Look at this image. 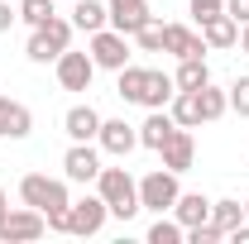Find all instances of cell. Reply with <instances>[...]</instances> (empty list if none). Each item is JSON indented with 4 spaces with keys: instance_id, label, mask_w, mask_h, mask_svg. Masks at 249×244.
<instances>
[{
    "instance_id": "obj_1",
    "label": "cell",
    "mask_w": 249,
    "mask_h": 244,
    "mask_svg": "<svg viewBox=\"0 0 249 244\" xmlns=\"http://www.w3.org/2000/svg\"><path fill=\"white\" fill-rule=\"evenodd\" d=\"M19 201L48 215V230L67 235V206H72L67 177H48V173H24V177H19Z\"/></svg>"
},
{
    "instance_id": "obj_2",
    "label": "cell",
    "mask_w": 249,
    "mask_h": 244,
    "mask_svg": "<svg viewBox=\"0 0 249 244\" xmlns=\"http://www.w3.org/2000/svg\"><path fill=\"white\" fill-rule=\"evenodd\" d=\"M96 192H101V201L110 206L115 220H134V215H139V177H134L129 168H106V163H101Z\"/></svg>"
},
{
    "instance_id": "obj_3",
    "label": "cell",
    "mask_w": 249,
    "mask_h": 244,
    "mask_svg": "<svg viewBox=\"0 0 249 244\" xmlns=\"http://www.w3.org/2000/svg\"><path fill=\"white\" fill-rule=\"evenodd\" d=\"M72 48V19H62V15H53L48 24H38V29H29V43H24V58L38 62V67H48V62H58L62 53Z\"/></svg>"
},
{
    "instance_id": "obj_4",
    "label": "cell",
    "mask_w": 249,
    "mask_h": 244,
    "mask_svg": "<svg viewBox=\"0 0 249 244\" xmlns=\"http://www.w3.org/2000/svg\"><path fill=\"white\" fill-rule=\"evenodd\" d=\"M87 53H91V62H96V72H120L124 62H129V34H120V29H96V34H87Z\"/></svg>"
},
{
    "instance_id": "obj_5",
    "label": "cell",
    "mask_w": 249,
    "mask_h": 244,
    "mask_svg": "<svg viewBox=\"0 0 249 244\" xmlns=\"http://www.w3.org/2000/svg\"><path fill=\"white\" fill-rule=\"evenodd\" d=\"M178 192H182V182H178L173 168H154V173H144V177H139V211H154V215L173 211Z\"/></svg>"
},
{
    "instance_id": "obj_6",
    "label": "cell",
    "mask_w": 249,
    "mask_h": 244,
    "mask_svg": "<svg viewBox=\"0 0 249 244\" xmlns=\"http://www.w3.org/2000/svg\"><path fill=\"white\" fill-rule=\"evenodd\" d=\"M106 220H110V206L101 201V192H91V196H82V201H72V206H67V235L91 240V235L106 230Z\"/></svg>"
},
{
    "instance_id": "obj_7",
    "label": "cell",
    "mask_w": 249,
    "mask_h": 244,
    "mask_svg": "<svg viewBox=\"0 0 249 244\" xmlns=\"http://www.w3.org/2000/svg\"><path fill=\"white\" fill-rule=\"evenodd\" d=\"M101 144L96 139H87V144H77L72 139V149L62 153V177L67 182H77V187H87V182H96V173H101Z\"/></svg>"
},
{
    "instance_id": "obj_8",
    "label": "cell",
    "mask_w": 249,
    "mask_h": 244,
    "mask_svg": "<svg viewBox=\"0 0 249 244\" xmlns=\"http://www.w3.org/2000/svg\"><path fill=\"white\" fill-rule=\"evenodd\" d=\"M53 72H58V87H62V91H91V82H96L91 53H77V48H67V53L53 62Z\"/></svg>"
},
{
    "instance_id": "obj_9",
    "label": "cell",
    "mask_w": 249,
    "mask_h": 244,
    "mask_svg": "<svg viewBox=\"0 0 249 244\" xmlns=\"http://www.w3.org/2000/svg\"><path fill=\"white\" fill-rule=\"evenodd\" d=\"M43 230H48V215H43V211H34V206L5 211V220H0V240H5V244H19V240H43Z\"/></svg>"
},
{
    "instance_id": "obj_10",
    "label": "cell",
    "mask_w": 249,
    "mask_h": 244,
    "mask_svg": "<svg viewBox=\"0 0 249 244\" xmlns=\"http://www.w3.org/2000/svg\"><path fill=\"white\" fill-rule=\"evenodd\" d=\"M96 144H101L106 158H129V153L139 149V124H129V120H101Z\"/></svg>"
},
{
    "instance_id": "obj_11",
    "label": "cell",
    "mask_w": 249,
    "mask_h": 244,
    "mask_svg": "<svg viewBox=\"0 0 249 244\" xmlns=\"http://www.w3.org/2000/svg\"><path fill=\"white\" fill-rule=\"evenodd\" d=\"M106 15H110V29L129 34V38L154 19V15H149V0H106Z\"/></svg>"
},
{
    "instance_id": "obj_12",
    "label": "cell",
    "mask_w": 249,
    "mask_h": 244,
    "mask_svg": "<svg viewBox=\"0 0 249 244\" xmlns=\"http://www.w3.org/2000/svg\"><path fill=\"white\" fill-rule=\"evenodd\" d=\"M163 53H173V58H206L211 48H206L201 29H187V24H163Z\"/></svg>"
},
{
    "instance_id": "obj_13",
    "label": "cell",
    "mask_w": 249,
    "mask_h": 244,
    "mask_svg": "<svg viewBox=\"0 0 249 244\" xmlns=\"http://www.w3.org/2000/svg\"><path fill=\"white\" fill-rule=\"evenodd\" d=\"M34 134V110L15 96H0V139H29Z\"/></svg>"
},
{
    "instance_id": "obj_14",
    "label": "cell",
    "mask_w": 249,
    "mask_h": 244,
    "mask_svg": "<svg viewBox=\"0 0 249 244\" xmlns=\"http://www.w3.org/2000/svg\"><path fill=\"white\" fill-rule=\"evenodd\" d=\"M158 158H163V168H173V173L182 177L187 168L196 163V139H192V129H182V124H178V129H173V139L158 149Z\"/></svg>"
},
{
    "instance_id": "obj_15",
    "label": "cell",
    "mask_w": 249,
    "mask_h": 244,
    "mask_svg": "<svg viewBox=\"0 0 249 244\" xmlns=\"http://www.w3.org/2000/svg\"><path fill=\"white\" fill-rule=\"evenodd\" d=\"M101 110H96L91 101H82V105H72L67 115H62V129H67V139H77V144H87V139H96L101 134Z\"/></svg>"
},
{
    "instance_id": "obj_16",
    "label": "cell",
    "mask_w": 249,
    "mask_h": 244,
    "mask_svg": "<svg viewBox=\"0 0 249 244\" xmlns=\"http://www.w3.org/2000/svg\"><path fill=\"white\" fill-rule=\"evenodd\" d=\"M196 29H201V38H206V48H211V53H225V48H235V43H240V24H235L225 10H220V15H206Z\"/></svg>"
},
{
    "instance_id": "obj_17",
    "label": "cell",
    "mask_w": 249,
    "mask_h": 244,
    "mask_svg": "<svg viewBox=\"0 0 249 244\" xmlns=\"http://www.w3.org/2000/svg\"><path fill=\"white\" fill-rule=\"evenodd\" d=\"M173 129H178V120H173L168 110H149V115H144V124H139V149L158 153L168 139H173Z\"/></svg>"
},
{
    "instance_id": "obj_18",
    "label": "cell",
    "mask_w": 249,
    "mask_h": 244,
    "mask_svg": "<svg viewBox=\"0 0 249 244\" xmlns=\"http://www.w3.org/2000/svg\"><path fill=\"white\" fill-rule=\"evenodd\" d=\"M173 91H178V82H173L168 72H158V67H149V77H144V96H139V105H144V110H168V101H173Z\"/></svg>"
},
{
    "instance_id": "obj_19",
    "label": "cell",
    "mask_w": 249,
    "mask_h": 244,
    "mask_svg": "<svg viewBox=\"0 0 249 244\" xmlns=\"http://www.w3.org/2000/svg\"><path fill=\"white\" fill-rule=\"evenodd\" d=\"M173 215H178L182 225H206V220H211V196H201V192H178Z\"/></svg>"
},
{
    "instance_id": "obj_20",
    "label": "cell",
    "mask_w": 249,
    "mask_h": 244,
    "mask_svg": "<svg viewBox=\"0 0 249 244\" xmlns=\"http://www.w3.org/2000/svg\"><path fill=\"white\" fill-rule=\"evenodd\" d=\"M106 24H110V15H106V0H77V5H72V29L96 34V29H106Z\"/></svg>"
},
{
    "instance_id": "obj_21",
    "label": "cell",
    "mask_w": 249,
    "mask_h": 244,
    "mask_svg": "<svg viewBox=\"0 0 249 244\" xmlns=\"http://www.w3.org/2000/svg\"><path fill=\"white\" fill-rule=\"evenodd\" d=\"M168 115L182 124V129H196V124H201V96H196V91H173Z\"/></svg>"
},
{
    "instance_id": "obj_22",
    "label": "cell",
    "mask_w": 249,
    "mask_h": 244,
    "mask_svg": "<svg viewBox=\"0 0 249 244\" xmlns=\"http://www.w3.org/2000/svg\"><path fill=\"white\" fill-rule=\"evenodd\" d=\"M178 91H201L206 82H211V67H206V58H178Z\"/></svg>"
},
{
    "instance_id": "obj_23",
    "label": "cell",
    "mask_w": 249,
    "mask_h": 244,
    "mask_svg": "<svg viewBox=\"0 0 249 244\" xmlns=\"http://www.w3.org/2000/svg\"><path fill=\"white\" fill-rule=\"evenodd\" d=\"M144 77H149V67L124 62L120 72H115V96H120V101H129V105H139V96H144Z\"/></svg>"
},
{
    "instance_id": "obj_24",
    "label": "cell",
    "mask_w": 249,
    "mask_h": 244,
    "mask_svg": "<svg viewBox=\"0 0 249 244\" xmlns=\"http://www.w3.org/2000/svg\"><path fill=\"white\" fill-rule=\"evenodd\" d=\"M240 220H245V201H235V196H220V201H211V225H216L220 235H230Z\"/></svg>"
},
{
    "instance_id": "obj_25",
    "label": "cell",
    "mask_w": 249,
    "mask_h": 244,
    "mask_svg": "<svg viewBox=\"0 0 249 244\" xmlns=\"http://www.w3.org/2000/svg\"><path fill=\"white\" fill-rule=\"evenodd\" d=\"M182 240H187V225L173 211H163L154 225H149V244H182Z\"/></svg>"
},
{
    "instance_id": "obj_26",
    "label": "cell",
    "mask_w": 249,
    "mask_h": 244,
    "mask_svg": "<svg viewBox=\"0 0 249 244\" xmlns=\"http://www.w3.org/2000/svg\"><path fill=\"white\" fill-rule=\"evenodd\" d=\"M196 96H201V120H220V115L230 110V91H220L216 82H206Z\"/></svg>"
},
{
    "instance_id": "obj_27",
    "label": "cell",
    "mask_w": 249,
    "mask_h": 244,
    "mask_svg": "<svg viewBox=\"0 0 249 244\" xmlns=\"http://www.w3.org/2000/svg\"><path fill=\"white\" fill-rule=\"evenodd\" d=\"M53 15H58V0H19V24H29V29L48 24Z\"/></svg>"
},
{
    "instance_id": "obj_28",
    "label": "cell",
    "mask_w": 249,
    "mask_h": 244,
    "mask_svg": "<svg viewBox=\"0 0 249 244\" xmlns=\"http://www.w3.org/2000/svg\"><path fill=\"white\" fill-rule=\"evenodd\" d=\"M134 43H139V53H163V19L154 15L144 29L134 34Z\"/></svg>"
},
{
    "instance_id": "obj_29",
    "label": "cell",
    "mask_w": 249,
    "mask_h": 244,
    "mask_svg": "<svg viewBox=\"0 0 249 244\" xmlns=\"http://www.w3.org/2000/svg\"><path fill=\"white\" fill-rule=\"evenodd\" d=\"M225 91H230V110L249 120V72H245V77H235V82H230Z\"/></svg>"
},
{
    "instance_id": "obj_30",
    "label": "cell",
    "mask_w": 249,
    "mask_h": 244,
    "mask_svg": "<svg viewBox=\"0 0 249 244\" xmlns=\"http://www.w3.org/2000/svg\"><path fill=\"white\" fill-rule=\"evenodd\" d=\"M225 235H220L216 225L206 220V225H187V244H220Z\"/></svg>"
},
{
    "instance_id": "obj_31",
    "label": "cell",
    "mask_w": 249,
    "mask_h": 244,
    "mask_svg": "<svg viewBox=\"0 0 249 244\" xmlns=\"http://www.w3.org/2000/svg\"><path fill=\"white\" fill-rule=\"evenodd\" d=\"M15 19H19V0H0V34L15 29Z\"/></svg>"
},
{
    "instance_id": "obj_32",
    "label": "cell",
    "mask_w": 249,
    "mask_h": 244,
    "mask_svg": "<svg viewBox=\"0 0 249 244\" xmlns=\"http://www.w3.org/2000/svg\"><path fill=\"white\" fill-rule=\"evenodd\" d=\"M187 5H192V15H196V24H201L206 15H220V10H225V0H187Z\"/></svg>"
},
{
    "instance_id": "obj_33",
    "label": "cell",
    "mask_w": 249,
    "mask_h": 244,
    "mask_svg": "<svg viewBox=\"0 0 249 244\" xmlns=\"http://www.w3.org/2000/svg\"><path fill=\"white\" fill-rule=\"evenodd\" d=\"M225 15L235 24H249V0H225Z\"/></svg>"
},
{
    "instance_id": "obj_34",
    "label": "cell",
    "mask_w": 249,
    "mask_h": 244,
    "mask_svg": "<svg viewBox=\"0 0 249 244\" xmlns=\"http://www.w3.org/2000/svg\"><path fill=\"white\" fill-rule=\"evenodd\" d=\"M240 48L249 53V24H240Z\"/></svg>"
},
{
    "instance_id": "obj_35",
    "label": "cell",
    "mask_w": 249,
    "mask_h": 244,
    "mask_svg": "<svg viewBox=\"0 0 249 244\" xmlns=\"http://www.w3.org/2000/svg\"><path fill=\"white\" fill-rule=\"evenodd\" d=\"M5 211H10V196H5V187H0V220H5Z\"/></svg>"
},
{
    "instance_id": "obj_36",
    "label": "cell",
    "mask_w": 249,
    "mask_h": 244,
    "mask_svg": "<svg viewBox=\"0 0 249 244\" xmlns=\"http://www.w3.org/2000/svg\"><path fill=\"white\" fill-rule=\"evenodd\" d=\"M245 220H249V201H245Z\"/></svg>"
}]
</instances>
